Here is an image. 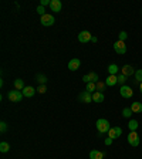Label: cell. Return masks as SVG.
Listing matches in <instances>:
<instances>
[{"mask_svg": "<svg viewBox=\"0 0 142 159\" xmlns=\"http://www.w3.org/2000/svg\"><path fill=\"white\" fill-rule=\"evenodd\" d=\"M95 125H97V129H98L99 134H107L109 129H111V125H109L108 119H105V118H99Z\"/></svg>", "mask_w": 142, "mask_h": 159, "instance_id": "1", "label": "cell"}, {"mask_svg": "<svg viewBox=\"0 0 142 159\" xmlns=\"http://www.w3.org/2000/svg\"><path fill=\"white\" fill-rule=\"evenodd\" d=\"M7 97H9V99L11 101V102H20L24 95H23L21 91H19V89H13V91H9Z\"/></svg>", "mask_w": 142, "mask_h": 159, "instance_id": "2", "label": "cell"}, {"mask_svg": "<svg viewBox=\"0 0 142 159\" xmlns=\"http://www.w3.org/2000/svg\"><path fill=\"white\" fill-rule=\"evenodd\" d=\"M128 143L131 146H138L139 143H141V139H139V135L136 134V131H131L129 132V135H128Z\"/></svg>", "mask_w": 142, "mask_h": 159, "instance_id": "3", "label": "cell"}, {"mask_svg": "<svg viewBox=\"0 0 142 159\" xmlns=\"http://www.w3.org/2000/svg\"><path fill=\"white\" fill-rule=\"evenodd\" d=\"M40 21H41V24L46 27H50V26H53L54 23H56V19H54L53 14H48L46 13L44 16H41V19H40Z\"/></svg>", "mask_w": 142, "mask_h": 159, "instance_id": "4", "label": "cell"}, {"mask_svg": "<svg viewBox=\"0 0 142 159\" xmlns=\"http://www.w3.org/2000/svg\"><path fill=\"white\" fill-rule=\"evenodd\" d=\"M114 51H115L117 54H125L126 53L125 41H121V40L115 41V43H114Z\"/></svg>", "mask_w": 142, "mask_h": 159, "instance_id": "5", "label": "cell"}, {"mask_svg": "<svg viewBox=\"0 0 142 159\" xmlns=\"http://www.w3.org/2000/svg\"><path fill=\"white\" fill-rule=\"evenodd\" d=\"M83 81L85 84H88V83H98L99 81V77L97 75V73H94V71H91V73H88V74H85V75L83 77Z\"/></svg>", "mask_w": 142, "mask_h": 159, "instance_id": "6", "label": "cell"}, {"mask_svg": "<svg viewBox=\"0 0 142 159\" xmlns=\"http://www.w3.org/2000/svg\"><path fill=\"white\" fill-rule=\"evenodd\" d=\"M119 94H121V97H122V98H132L134 91H132V88H131V87L122 85L121 88H119Z\"/></svg>", "mask_w": 142, "mask_h": 159, "instance_id": "7", "label": "cell"}, {"mask_svg": "<svg viewBox=\"0 0 142 159\" xmlns=\"http://www.w3.org/2000/svg\"><path fill=\"white\" fill-rule=\"evenodd\" d=\"M122 135V128L121 126H112V128L108 131V136L112 139H117Z\"/></svg>", "mask_w": 142, "mask_h": 159, "instance_id": "8", "label": "cell"}, {"mask_svg": "<svg viewBox=\"0 0 142 159\" xmlns=\"http://www.w3.org/2000/svg\"><path fill=\"white\" fill-rule=\"evenodd\" d=\"M78 99L84 104H89L91 101H93V94L88 93V91H83V93L78 94Z\"/></svg>", "mask_w": 142, "mask_h": 159, "instance_id": "9", "label": "cell"}, {"mask_svg": "<svg viewBox=\"0 0 142 159\" xmlns=\"http://www.w3.org/2000/svg\"><path fill=\"white\" fill-rule=\"evenodd\" d=\"M135 71L136 70H134L132 66H129V64H125V66L121 68V74L125 77H131V75H135Z\"/></svg>", "mask_w": 142, "mask_h": 159, "instance_id": "10", "label": "cell"}, {"mask_svg": "<svg viewBox=\"0 0 142 159\" xmlns=\"http://www.w3.org/2000/svg\"><path fill=\"white\" fill-rule=\"evenodd\" d=\"M91 39H93V36H91V33L87 31V30H84V31H81V33L78 34L80 43H88V41H91Z\"/></svg>", "mask_w": 142, "mask_h": 159, "instance_id": "11", "label": "cell"}, {"mask_svg": "<svg viewBox=\"0 0 142 159\" xmlns=\"http://www.w3.org/2000/svg\"><path fill=\"white\" fill-rule=\"evenodd\" d=\"M80 66H81V61H80L78 58H73L68 61V70L70 71H77V70L80 68Z\"/></svg>", "mask_w": 142, "mask_h": 159, "instance_id": "12", "label": "cell"}, {"mask_svg": "<svg viewBox=\"0 0 142 159\" xmlns=\"http://www.w3.org/2000/svg\"><path fill=\"white\" fill-rule=\"evenodd\" d=\"M61 7H63V4H61L60 0H51V3H50V9H51V11L58 13V11H61Z\"/></svg>", "mask_w": 142, "mask_h": 159, "instance_id": "13", "label": "cell"}, {"mask_svg": "<svg viewBox=\"0 0 142 159\" xmlns=\"http://www.w3.org/2000/svg\"><path fill=\"white\" fill-rule=\"evenodd\" d=\"M21 93H23V95H24V97H27V98H31V97H33L34 94H36V89H34L33 87H27V85H26Z\"/></svg>", "mask_w": 142, "mask_h": 159, "instance_id": "14", "label": "cell"}, {"mask_svg": "<svg viewBox=\"0 0 142 159\" xmlns=\"http://www.w3.org/2000/svg\"><path fill=\"white\" fill-rule=\"evenodd\" d=\"M105 84L108 87H114L118 84V75H108V78L105 80Z\"/></svg>", "mask_w": 142, "mask_h": 159, "instance_id": "15", "label": "cell"}, {"mask_svg": "<svg viewBox=\"0 0 142 159\" xmlns=\"http://www.w3.org/2000/svg\"><path fill=\"white\" fill-rule=\"evenodd\" d=\"M104 158V153L98 149H93L91 152H89V159H103Z\"/></svg>", "mask_w": 142, "mask_h": 159, "instance_id": "16", "label": "cell"}, {"mask_svg": "<svg viewBox=\"0 0 142 159\" xmlns=\"http://www.w3.org/2000/svg\"><path fill=\"white\" fill-rule=\"evenodd\" d=\"M104 99H105V97H104L103 93L95 91V93L93 94V101H94V102H104Z\"/></svg>", "mask_w": 142, "mask_h": 159, "instance_id": "17", "label": "cell"}, {"mask_svg": "<svg viewBox=\"0 0 142 159\" xmlns=\"http://www.w3.org/2000/svg\"><path fill=\"white\" fill-rule=\"evenodd\" d=\"M24 81L21 78H17V80H14V88L16 89H19V91H23L24 89Z\"/></svg>", "mask_w": 142, "mask_h": 159, "instance_id": "18", "label": "cell"}, {"mask_svg": "<svg viewBox=\"0 0 142 159\" xmlns=\"http://www.w3.org/2000/svg\"><path fill=\"white\" fill-rule=\"evenodd\" d=\"M134 114L135 112H142V102H132V105L129 107Z\"/></svg>", "mask_w": 142, "mask_h": 159, "instance_id": "19", "label": "cell"}, {"mask_svg": "<svg viewBox=\"0 0 142 159\" xmlns=\"http://www.w3.org/2000/svg\"><path fill=\"white\" fill-rule=\"evenodd\" d=\"M119 71V68H118V66L117 64H109L108 66V74L109 75H117V73Z\"/></svg>", "mask_w": 142, "mask_h": 159, "instance_id": "20", "label": "cell"}, {"mask_svg": "<svg viewBox=\"0 0 142 159\" xmlns=\"http://www.w3.org/2000/svg\"><path fill=\"white\" fill-rule=\"evenodd\" d=\"M128 128H129V131H136L138 129V121L136 119H131L128 124Z\"/></svg>", "mask_w": 142, "mask_h": 159, "instance_id": "21", "label": "cell"}, {"mask_svg": "<svg viewBox=\"0 0 142 159\" xmlns=\"http://www.w3.org/2000/svg\"><path fill=\"white\" fill-rule=\"evenodd\" d=\"M10 151V145L7 142H2L0 143V152L2 153H7Z\"/></svg>", "mask_w": 142, "mask_h": 159, "instance_id": "22", "label": "cell"}, {"mask_svg": "<svg viewBox=\"0 0 142 159\" xmlns=\"http://www.w3.org/2000/svg\"><path fill=\"white\" fill-rule=\"evenodd\" d=\"M85 91H88V93H91V94L95 93V91H97V85H95V83H88V84H87Z\"/></svg>", "mask_w": 142, "mask_h": 159, "instance_id": "23", "label": "cell"}, {"mask_svg": "<svg viewBox=\"0 0 142 159\" xmlns=\"http://www.w3.org/2000/svg\"><path fill=\"white\" fill-rule=\"evenodd\" d=\"M37 81L40 83V85H46V83H47L46 75H43V74H37Z\"/></svg>", "mask_w": 142, "mask_h": 159, "instance_id": "24", "label": "cell"}, {"mask_svg": "<svg viewBox=\"0 0 142 159\" xmlns=\"http://www.w3.org/2000/svg\"><path fill=\"white\" fill-rule=\"evenodd\" d=\"M132 111H131V108H124L122 109V116L124 118H131V115H132Z\"/></svg>", "mask_w": 142, "mask_h": 159, "instance_id": "25", "label": "cell"}, {"mask_svg": "<svg viewBox=\"0 0 142 159\" xmlns=\"http://www.w3.org/2000/svg\"><path fill=\"white\" fill-rule=\"evenodd\" d=\"M95 85H97V91H98V93H103L104 89H105V85H107V84L103 83V81H98Z\"/></svg>", "mask_w": 142, "mask_h": 159, "instance_id": "26", "label": "cell"}, {"mask_svg": "<svg viewBox=\"0 0 142 159\" xmlns=\"http://www.w3.org/2000/svg\"><path fill=\"white\" fill-rule=\"evenodd\" d=\"M135 80L138 81L139 84L142 83V70H141V68L136 70V71H135Z\"/></svg>", "mask_w": 142, "mask_h": 159, "instance_id": "27", "label": "cell"}, {"mask_svg": "<svg viewBox=\"0 0 142 159\" xmlns=\"http://www.w3.org/2000/svg\"><path fill=\"white\" fill-rule=\"evenodd\" d=\"M125 81H126V77L122 75V74H119L118 75V84H121V87L125 85Z\"/></svg>", "mask_w": 142, "mask_h": 159, "instance_id": "28", "label": "cell"}, {"mask_svg": "<svg viewBox=\"0 0 142 159\" xmlns=\"http://www.w3.org/2000/svg\"><path fill=\"white\" fill-rule=\"evenodd\" d=\"M0 131H2V132H6V131H7V124L4 122V121H2V122H0Z\"/></svg>", "mask_w": 142, "mask_h": 159, "instance_id": "29", "label": "cell"}, {"mask_svg": "<svg viewBox=\"0 0 142 159\" xmlns=\"http://www.w3.org/2000/svg\"><path fill=\"white\" fill-rule=\"evenodd\" d=\"M118 37H119V40H121V41H125V40H126V37H128V34H126L125 31H121Z\"/></svg>", "mask_w": 142, "mask_h": 159, "instance_id": "30", "label": "cell"}, {"mask_svg": "<svg viewBox=\"0 0 142 159\" xmlns=\"http://www.w3.org/2000/svg\"><path fill=\"white\" fill-rule=\"evenodd\" d=\"M47 91V88H46V85H40L39 88H37V93H40V94H44Z\"/></svg>", "mask_w": 142, "mask_h": 159, "instance_id": "31", "label": "cell"}, {"mask_svg": "<svg viewBox=\"0 0 142 159\" xmlns=\"http://www.w3.org/2000/svg\"><path fill=\"white\" fill-rule=\"evenodd\" d=\"M37 13H39L40 16H44V14H46V13H44V7L43 6H39V7H37Z\"/></svg>", "mask_w": 142, "mask_h": 159, "instance_id": "32", "label": "cell"}, {"mask_svg": "<svg viewBox=\"0 0 142 159\" xmlns=\"http://www.w3.org/2000/svg\"><path fill=\"white\" fill-rule=\"evenodd\" d=\"M50 3H51V0H41V2H40V6H47V4H48L50 6Z\"/></svg>", "mask_w": 142, "mask_h": 159, "instance_id": "33", "label": "cell"}, {"mask_svg": "<svg viewBox=\"0 0 142 159\" xmlns=\"http://www.w3.org/2000/svg\"><path fill=\"white\" fill-rule=\"evenodd\" d=\"M112 141H114V139H112V138H109V136H108V138L105 139V145H111V143H112Z\"/></svg>", "mask_w": 142, "mask_h": 159, "instance_id": "34", "label": "cell"}, {"mask_svg": "<svg viewBox=\"0 0 142 159\" xmlns=\"http://www.w3.org/2000/svg\"><path fill=\"white\" fill-rule=\"evenodd\" d=\"M97 40H98L97 37H93V39H91V41H93V43H97Z\"/></svg>", "mask_w": 142, "mask_h": 159, "instance_id": "35", "label": "cell"}, {"mask_svg": "<svg viewBox=\"0 0 142 159\" xmlns=\"http://www.w3.org/2000/svg\"><path fill=\"white\" fill-rule=\"evenodd\" d=\"M139 88H141V93H142V83L139 84Z\"/></svg>", "mask_w": 142, "mask_h": 159, "instance_id": "36", "label": "cell"}]
</instances>
